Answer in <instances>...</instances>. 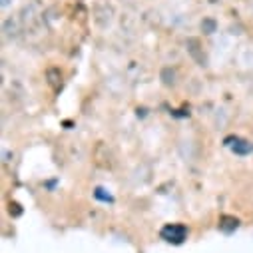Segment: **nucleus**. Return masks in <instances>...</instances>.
<instances>
[{
  "mask_svg": "<svg viewBox=\"0 0 253 253\" xmlns=\"http://www.w3.org/2000/svg\"><path fill=\"white\" fill-rule=\"evenodd\" d=\"M237 225H239V221H237L235 217H231V215H221V217H219V229L225 231V233L235 231Z\"/></svg>",
  "mask_w": 253,
  "mask_h": 253,
  "instance_id": "7ed1b4c3",
  "label": "nucleus"
},
{
  "mask_svg": "<svg viewBox=\"0 0 253 253\" xmlns=\"http://www.w3.org/2000/svg\"><path fill=\"white\" fill-rule=\"evenodd\" d=\"M225 146L233 152V154H239V156H247L253 152V144L243 140V138H227L225 140Z\"/></svg>",
  "mask_w": 253,
  "mask_h": 253,
  "instance_id": "f03ea898",
  "label": "nucleus"
},
{
  "mask_svg": "<svg viewBox=\"0 0 253 253\" xmlns=\"http://www.w3.org/2000/svg\"><path fill=\"white\" fill-rule=\"evenodd\" d=\"M48 82H50V86H52L54 90H58V88L62 86V74H60V70L50 68V70H48Z\"/></svg>",
  "mask_w": 253,
  "mask_h": 253,
  "instance_id": "39448f33",
  "label": "nucleus"
},
{
  "mask_svg": "<svg viewBox=\"0 0 253 253\" xmlns=\"http://www.w3.org/2000/svg\"><path fill=\"white\" fill-rule=\"evenodd\" d=\"M198 48H200V40H196V38L187 40V50L192 52V56H194V58L198 60V64H200V66H206V58H204V56H200Z\"/></svg>",
  "mask_w": 253,
  "mask_h": 253,
  "instance_id": "20e7f679",
  "label": "nucleus"
},
{
  "mask_svg": "<svg viewBox=\"0 0 253 253\" xmlns=\"http://www.w3.org/2000/svg\"><path fill=\"white\" fill-rule=\"evenodd\" d=\"M96 198H100V200H106V202H110V200H112L110 196H106V194H104V189H102V187H98V189H96Z\"/></svg>",
  "mask_w": 253,
  "mask_h": 253,
  "instance_id": "0eeeda50",
  "label": "nucleus"
},
{
  "mask_svg": "<svg viewBox=\"0 0 253 253\" xmlns=\"http://www.w3.org/2000/svg\"><path fill=\"white\" fill-rule=\"evenodd\" d=\"M202 28H204L206 34H211V32L215 30V22H213V20H204V22H202Z\"/></svg>",
  "mask_w": 253,
  "mask_h": 253,
  "instance_id": "423d86ee",
  "label": "nucleus"
},
{
  "mask_svg": "<svg viewBox=\"0 0 253 253\" xmlns=\"http://www.w3.org/2000/svg\"><path fill=\"white\" fill-rule=\"evenodd\" d=\"M185 235H187V229H185V225H181V223H168L164 229H162V237L166 239V241H169V243H183V239H185Z\"/></svg>",
  "mask_w": 253,
  "mask_h": 253,
  "instance_id": "f257e3e1",
  "label": "nucleus"
}]
</instances>
